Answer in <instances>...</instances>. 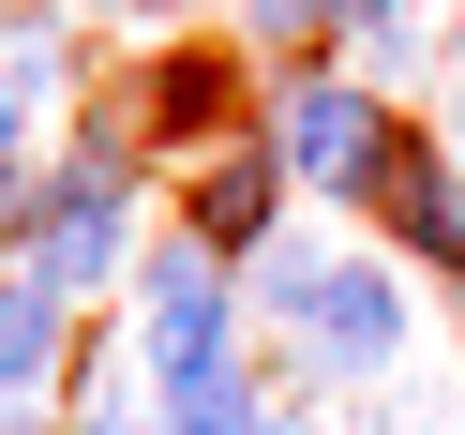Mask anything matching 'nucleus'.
Wrapping results in <instances>:
<instances>
[{
	"label": "nucleus",
	"mask_w": 465,
	"mask_h": 435,
	"mask_svg": "<svg viewBox=\"0 0 465 435\" xmlns=\"http://www.w3.org/2000/svg\"><path fill=\"white\" fill-rule=\"evenodd\" d=\"M450 151H465V61H450Z\"/></svg>",
	"instance_id": "17"
},
{
	"label": "nucleus",
	"mask_w": 465,
	"mask_h": 435,
	"mask_svg": "<svg viewBox=\"0 0 465 435\" xmlns=\"http://www.w3.org/2000/svg\"><path fill=\"white\" fill-rule=\"evenodd\" d=\"M345 61H361L375 91H405V75L435 61V31H420V0H345Z\"/></svg>",
	"instance_id": "12"
},
{
	"label": "nucleus",
	"mask_w": 465,
	"mask_h": 435,
	"mask_svg": "<svg viewBox=\"0 0 465 435\" xmlns=\"http://www.w3.org/2000/svg\"><path fill=\"white\" fill-rule=\"evenodd\" d=\"M61 375H75V301L31 271V255H15V271H0V405L31 420V405L61 391Z\"/></svg>",
	"instance_id": "7"
},
{
	"label": "nucleus",
	"mask_w": 465,
	"mask_h": 435,
	"mask_svg": "<svg viewBox=\"0 0 465 435\" xmlns=\"http://www.w3.org/2000/svg\"><path fill=\"white\" fill-rule=\"evenodd\" d=\"M0 435H15V405H0Z\"/></svg>",
	"instance_id": "19"
},
{
	"label": "nucleus",
	"mask_w": 465,
	"mask_h": 435,
	"mask_svg": "<svg viewBox=\"0 0 465 435\" xmlns=\"http://www.w3.org/2000/svg\"><path fill=\"white\" fill-rule=\"evenodd\" d=\"M91 15H165V0H91Z\"/></svg>",
	"instance_id": "18"
},
{
	"label": "nucleus",
	"mask_w": 465,
	"mask_h": 435,
	"mask_svg": "<svg viewBox=\"0 0 465 435\" xmlns=\"http://www.w3.org/2000/svg\"><path fill=\"white\" fill-rule=\"evenodd\" d=\"M75 435H165L151 361H91V391H75Z\"/></svg>",
	"instance_id": "14"
},
{
	"label": "nucleus",
	"mask_w": 465,
	"mask_h": 435,
	"mask_svg": "<svg viewBox=\"0 0 465 435\" xmlns=\"http://www.w3.org/2000/svg\"><path fill=\"white\" fill-rule=\"evenodd\" d=\"M151 405H165V435H271V420H285L255 361H195V375H151Z\"/></svg>",
	"instance_id": "9"
},
{
	"label": "nucleus",
	"mask_w": 465,
	"mask_h": 435,
	"mask_svg": "<svg viewBox=\"0 0 465 435\" xmlns=\"http://www.w3.org/2000/svg\"><path fill=\"white\" fill-rule=\"evenodd\" d=\"M361 211H391V241L465 285V151H450V135H391V165H375Z\"/></svg>",
	"instance_id": "6"
},
{
	"label": "nucleus",
	"mask_w": 465,
	"mask_h": 435,
	"mask_svg": "<svg viewBox=\"0 0 465 435\" xmlns=\"http://www.w3.org/2000/svg\"><path fill=\"white\" fill-rule=\"evenodd\" d=\"M75 91V45H45V31H15L0 45V165H31V121Z\"/></svg>",
	"instance_id": "10"
},
{
	"label": "nucleus",
	"mask_w": 465,
	"mask_h": 435,
	"mask_svg": "<svg viewBox=\"0 0 465 435\" xmlns=\"http://www.w3.org/2000/svg\"><path fill=\"white\" fill-rule=\"evenodd\" d=\"M31 271L61 285V301H105V285L135 271V135L91 121L45 151V195H31Z\"/></svg>",
	"instance_id": "1"
},
{
	"label": "nucleus",
	"mask_w": 465,
	"mask_h": 435,
	"mask_svg": "<svg viewBox=\"0 0 465 435\" xmlns=\"http://www.w3.org/2000/svg\"><path fill=\"white\" fill-rule=\"evenodd\" d=\"M135 361H151V375L241 361V285H225V255H195V241H151V271H135Z\"/></svg>",
	"instance_id": "4"
},
{
	"label": "nucleus",
	"mask_w": 465,
	"mask_h": 435,
	"mask_svg": "<svg viewBox=\"0 0 465 435\" xmlns=\"http://www.w3.org/2000/svg\"><path fill=\"white\" fill-rule=\"evenodd\" d=\"M315 285H331V255H315V241H271V255L241 271V301L271 315V331H301V315H315Z\"/></svg>",
	"instance_id": "13"
},
{
	"label": "nucleus",
	"mask_w": 465,
	"mask_h": 435,
	"mask_svg": "<svg viewBox=\"0 0 465 435\" xmlns=\"http://www.w3.org/2000/svg\"><path fill=\"white\" fill-rule=\"evenodd\" d=\"M151 135L181 165H211L225 135H241V61H211V45H181V61H151ZM151 151V165H165Z\"/></svg>",
	"instance_id": "8"
},
{
	"label": "nucleus",
	"mask_w": 465,
	"mask_h": 435,
	"mask_svg": "<svg viewBox=\"0 0 465 435\" xmlns=\"http://www.w3.org/2000/svg\"><path fill=\"white\" fill-rule=\"evenodd\" d=\"M31 195H45V165H0V271L31 255Z\"/></svg>",
	"instance_id": "16"
},
{
	"label": "nucleus",
	"mask_w": 465,
	"mask_h": 435,
	"mask_svg": "<svg viewBox=\"0 0 465 435\" xmlns=\"http://www.w3.org/2000/svg\"><path fill=\"white\" fill-rule=\"evenodd\" d=\"M345 435H450V405H435V375H375L345 405Z\"/></svg>",
	"instance_id": "15"
},
{
	"label": "nucleus",
	"mask_w": 465,
	"mask_h": 435,
	"mask_svg": "<svg viewBox=\"0 0 465 435\" xmlns=\"http://www.w3.org/2000/svg\"><path fill=\"white\" fill-rule=\"evenodd\" d=\"M285 195H301V181H285L271 121H255V135H225V151L195 165V195H181V241H195V255H225V271H255V255H271V211H285Z\"/></svg>",
	"instance_id": "5"
},
{
	"label": "nucleus",
	"mask_w": 465,
	"mask_h": 435,
	"mask_svg": "<svg viewBox=\"0 0 465 435\" xmlns=\"http://www.w3.org/2000/svg\"><path fill=\"white\" fill-rule=\"evenodd\" d=\"M391 91H375V75H285L271 91V151H285V181L301 195H375V165H391Z\"/></svg>",
	"instance_id": "2"
},
{
	"label": "nucleus",
	"mask_w": 465,
	"mask_h": 435,
	"mask_svg": "<svg viewBox=\"0 0 465 435\" xmlns=\"http://www.w3.org/2000/svg\"><path fill=\"white\" fill-rule=\"evenodd\" d=\"M405 285H391V255H331V285H315V315H301V361H315V391H375V375H405Z\"/></svg>",
	"instance_id": "3"
},
{
	"label": "nucleus",
	"mask_w": 465,
	"mask_h": 435,
	"mask_svg": "<svg viewBox=\"0 0 465 435\" xmlns=\"http://www.w3.org/2000/svg\"><path fill=\"white\" fill-rule=\"evenodd\" d=\"M315 45H345V0H241V61L255 75H315Z\"/></svg>",
	"instance_id": "11"
}]
</instances>
